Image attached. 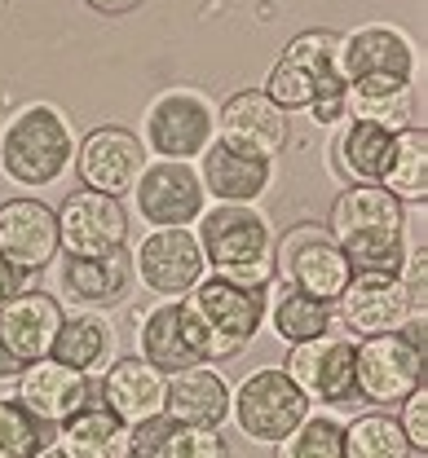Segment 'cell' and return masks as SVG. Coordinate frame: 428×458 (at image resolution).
Here are the masks:
<instances>
[{
	"label": "cell",
	"mask_w": 428,
	"mask_h": 458,
	"mask_svg": "<svg viewBox=\"0 0 428 458\" xmlns=\"http://www.w3.org/2000/svg\"><path fill=\"white\" fill-rule=\"evenodd\" d=\"M190 229L212 274L252 291H270V283H278V269H274L278 233L256 203H212Z\"/></svg>",
	"instance_id": "cell-1"
},
{
	"label": "cell",
	"mask_w": 428,
	"mask_h": 458,
	"mask_svg": "<svg viewBox=\"0 0 428 458\" xmlns=\"http://www.w3.org/2000/svg\"><path fill=\"white\" fill-rule=\"evenodd\" d=\"M75 168V137L54 102H31L0 128V176L18 190H49Z\"/></svg>",
	"instance_id": "cell-2"
},
{
	"label": "cell",
	"mask_w": 428,
	"mask_h": 458,
	"mask_svg": "<svg viewBox=\"0 0 428 458\" xmlns=\"http://www.w3.org/2000/svg\"><path fill=\"white\" fill-rule=\"evenodd\" d=\"M185 313L199 327L203 357L208 361H230L239 357L247 344L256 340L261 322H265V291L239 286L221 274H203L199 283L182 295Z\"/></svg>",
	"instance_id": "cell-3"
},
{
	"label": "cell",
	"mask_w": 428,
	"mask_h": 458,
	"mask_svg": "<svg viewBox=\"0 0 428 458\" xmlns=\"http://www.w3.org/2000/svg\"><path fill=\"white\" fill-rule=\"evenodd\" d=\"M336 54H340V36L301 31L270 66V80L261 93L283 111H309L318 102H345V75H340Z\"/></svg>",
	"instance_id": "cell-4"
},
{
	"label": "cell",
	"mask_w": 428,
	"mask_h": 458,
	"mask_svg": "<svg viewBox=\"0 0 428 458\" xmlns=\"http://www.w3.org/2000/svg\"><path fill=\"white\" fill-rule=\"evenodd\" d=\"M313 410V401L292 384L283 366H261L230 393V419L244 432V441L278 445L301 419Z\"/></svg>",
	"instance_id": "cell-5"
},
{
	"label": "cell",
	"mask_w": 428,
	"mask_h": 458,
	"mask_svg": "<svg viewBox=\"0 0 428 458\" xmlns=\"http://www.w3.org/2000/svg\"><path fill=\"white\" fill-rule=\"evenodd\" d=\"M141 146L155 159H199L217 141V106L194 89H164L141 114Z\"/></svg>",
	"instance_id": "cell-6"
},
{
	"label": "cell",
	"mask_w": 428,
	"mask_h": 458,
	"mask_svg": "<svg viewBox=\"0 0 428 458\" xmlns=\"http://www.w3.org/2000/svg\"><path fill=\"white\" fill-rule=\"evenodd\" d=\"M274 269L278 283L296 286L322 304H336L340 291L349 286L354 269L345 260V251L336 247L327 225H292L278 242H274Z\"/></svg>",
	"instance_id": "cell-7"
},
{
	"label": "cell",
	"mask_w": 428,
	"mask_h": 458,
	"mask_svg": "<svg viewBox=\"0 0 428 458\" xmlns=\"http://www.w3.org/2000/svg\"><path fill=\"white\" fill-rule=\"evenodd\" d=\"M424 388V352L398 335H367L354 357V397L367 405H402Z\"/></svg>",
	"instance_id": "cell-8"
},
{
	"label": "cell",
	"mask_w": 428,
	"mask_h": 458,
	"mask_svg": "<svg viewBox=\"0 0 428 458\" xmlns=\"http://www.w3.org/2000/svg\"><path fill=\"white\" fill-rule=\"evenodd\" d=\"M133 199L150 229H190L208 208L199 168L182 159H150L133 185Z\"/></svg>",
	"instance_id": "cell-9"
},
{
	"label": "cell",
	"mask_w": 428,
	"mask_h": 458,
	"mask_svg": "<svg viewBox=\"0 0 428 458\" xmlns=\"http://www.w3.org/2000/svg\"><path fill=\"white\" fill-rule=\"evenodd\" d=\"M150 164L141 137L124 123H102L93 128L80 146H75V176L84 190H98V194H111V199H124L133 194L141 168Z\"/></svg>",
	"instance_id": "cell-10"
},
{
	"label": "cell",
	"mask_w": 428,
	"mask_h": 458,
	"mask_svg": "<svg viewBox=\"0 0 428 458\" xmlns=\"http://www.w3.org/2000/svg\"><path fill=\"white\" fill-rule=\"evenodd\" d=\"M203 274H208V260L194 229H150L137 242L133 278L159 300H182Z\"/></svg>",
	"instance_id": "cell-11"
},
{
	"label": "cell",
	"mask_w": 428,
	"mask_h": 458,
	"mask_svg": "<svg viewBox=\"0 0 428 458\" xmlns=\"http://www.w3.org/2000/svg\"><path fill=\"white\" fill-rule=\"evenodd\" d=\"M354 357L358 340L354 335H318L309 344H292L283 370L292 375V384L318 405H340L354 397Z\"/></svg>",
	"instance_id": "cell-12"
},
{
	"label": "cell",
	"mask_w": 428,
	"mask_h": 458,
	"mask_svg": "<svg viewBox=\"0 0 428 458\" xmlns=\"http://www.w3.org/2000/svg\"><path fill=\"white\" fill-rule=\"evenodd\" d=\"M58 242L62 256H111L128 247V212L120 199L98 194V190H80L66 194L58 208Z\"/></svg>",
	"instance_id": "cell-13"
},
{
	"label": "cell",
	"mask_w": 428,
	"mask_h": 458,
	"mask_svg": "<svg viewBox=\"0 0 428 458\" xmlns=\"http://www.w3.org/2000/svg\"><path fill=\"white\" fill-rule=\"evenodd\" d=\"M217 141L252 159H278L287 146V111L274 106L261 89H239L217 106Z\"/></svg>",
	"instance_id": "cell-14"
},
{
	"label": "cell",
	"mask_w": 428,
	"mask_h": 458,
	"mask_svg": "<svg viewBox=\"0 0 428 458\" xmlns=\"http://www.w3.org/2000/svg\"><path fill=\"white\" fill-rule=\"evenodd\" d=\"M62 251L58 242V212L45 199H4L0 203V256L13 260L27 274H45Z\"/></svg>",
	"instance_id": "cell-15"
},
{
	"label": "cell",
	"mask_w": 428,
	"mask_h": 458,
	"mask_svg": "<svg viewBox=\"0 0 428 458\" xmlns=\"http://www.w3.org/2000/svg\"><path fill=\"white\" fill-rule=\"evenodd\" d=\"M336 309H340L345 331L363 335V340L367 335H398L415 318V309H411L407 291L398 283V274H354L349 286L340 291Z\"/></svg>",
	"instance_id": "cell-16"
},
{
	"label": "cell",
	"mask_w": 428,
	"mask_h": 458,
	"mask_svg": "<svg viewBox=\"0 0 428 458\" xmlns=\"http://www.w3.org/2000/svg\"><path fill=\"white\" fill-rule=\"evenodd\" d=\"M13 397L22 401L40 423L49 428H62L71 414H80L89 401L98 397V384L71 366H62L58 357H40V361H27L22 375L13 379Z\"/></svg>",
	"instance_id": "cell-17"
},
{
	"label": "cell",
	"mask_w": 428,
	"mask_h": 458,
	"mask_svg": "<svg viewBox=\"0 0 428 458\" xmlns=\"http://www.w3.org/2000/svg\"><path fill=\"white\" fill-rule=\"evenodd\" d=\"M137 357L150 361L155 370L164 375H177L190 370L203 357V340H199V327L194 318L185 313L182 300H159L146 318H141V331H137Z\"/></svg>",
	"instance_id": "cell-18"
},
{
	"label": "cell",
	"mask_w": 428,
	"mask_h": 458,
	"mask_svg": "<svg viewBox=\"0 0 428 458\" xmlns=\"http://www.w3.org/2000/svg\"><path fill=\"white\" fill-rule=\"evenodd\" d=\"M340 75L345 84L367 80V75H393V80H415V45L407 31L389 22H371L349 36H340Z\"/></svg>",
	"instance_id": "cell-19"
},
{
	"label": "cell",
	"mask_w": 428,
	"mask_h": 458,
	"mask_svg": "<svg viewBox=\"0 0 428 458\" xmlns=\"http://www.w3.org/2000/svg\"><path fill=\"white\" fill-rule=\"evenodd\" d=\"M62 318H66L62 300H54L40 286H31V291H22V295H13V300L0 304V340H4V348L22 366L27 361H40V357L54 352Z\"/></svg>",
	"instance_id": "cell-20"
},
{
	"label": "cell",
	"mask_w": 428,
	"mask_h": 458,
	"mask_svg": "<svg viewBox=\"0 0 428 458\" xmlns=\"http://www.w3.org/2000/svg\"><path fill=\"white\" fill-rule=\"evenodd\" d=\"M164 388H168V375L155 370L150 361H141L137 352L133 357H116L98 375L102 405L111 414H120L128 428L141 423V419H150V414H164Z\"/></svg>",
	"instance_id": "cell-21"
},
{
	"label": "cell",
	"mask_w": 428,
	"mask_h": 458,
	"mask_svg": "<svg viewBox=\"0 0 428 458\" xmlns=\"http://www.w3.org/2000/svg\"><path fill=\"white\" fill-rule=\"evenodd\" d=\"M164 414L185 428H221L230 419V384L212 370V361L177 370L164 388Z\"/></svg>",
	"instance_id": "cell-22"
},
{
	"label": "cell",
	"mask_w": 428,
	"mask_h": 458,
	"mask_svg": "<svg viewBox=\"0 0 428 458\" xmlns=\"http://www.w3.org/2000/svg\"><path fill=\"white\" fill-rule=\"evenodd\" d=\"M270 176H274L270 159L239 155L226 141H212L199 155V181H203V194L212 203H256L270 190Z\"/></svg>",
	"instance_id": "cell-23"
},
{
	"label": "cell",
	"mask_w": 428,
	"mask_h": 458,
	"mask_svg": "<svg viewBox=\"0 0 428 458\" xmlns=\"http://www.w3.org/2000/svg\"><path fill=\"white\" fill-rule=\"evenodd\" d=\"M62 286H66L71 300H80L93 313L116 309L128 295V286H133V256H128V247L111 251V256H66L62 260Z\"/></svg>",
	"instance_id": "cell-24"
},
{
	"label": "cell",
	"mask_w": 428,
	"mask_h": 458,
	"mask_svg": "<svg viewBox=\"0 0 428 458\" xmlns=\"http://www.w3.org/2000/svg\"><path fill=\"white\" fill-rule=\"evenodd\" d=\"M133 458H230L217 428H185L168 414H150L128 428Z\"/></svg>",
	"instance_id": "cell-25"
},
{
	"label": "cell",
	"mask_w": 428,
	"mask_h": 458,
	"mask_svg": "<svg viewBox=\"0 0 428 458\" xmlns=\"http://www.w3.org/2000/svg\"><path fill=\"white\" fill-rule=\"evenodd\" d=\"M116 340H120V335H116V327H111L102 313H93V309L66 313L49 357H58L62 366H71V370L98 379V375L116 361Z\"/></svg>",
	"instance_id": "cell-26"
},
{
	"label": "cell",
	"mask_w": 428,
	"mask_h": 458,
	"mask_svg": "<svg viewBox=\"0 0 428 458\" xmlns=\"http://www.w3.org/2000/svg\"><path fill=\"white\" fill-rule=\"evenodd\" d=\"M58 445L66 458H133L128 450V423L102 405V393L80 414H71L58 428Z\"/></svg>",
	"instance_id": "cell-27"
},
{
	"label": "cell",
	"mask_w": 428,
	"mask_h": 458,
	"mask_svg": "<svg viewBox=\"0 0 428 458\" xmlns=\"http://www.w3.org/2000/svg\"><path fill=\"white\" fill-rule=\"evenodd\" d=\"M336 172L354 185H380V176L389 168L393 155V132L367 123V119H345L340 137H336Z\"/></svg>",
	"instance_id": "cell-28"
},
{
	"label": "cell",
	"mask_w": 428,
	"mask_h": 458,
	"mask_svg": "<svg viewBox=\"0 0 428 458\" xmlns=\"http://www.w3.org/2000/svg\"><path fill=\"white\" fill-rule=\"evenodd\" d=\"M411 80H393V75H367V80H354L345 84V111L349 119H367L380 123L389 132L415 123L411 119Z\"/></svg>",
	"instance_id": "cell-29"
},
{
	"label": "cell",
	"mask_w": 428,
	"mask_h": 458,
	"mask_svg": "<svg viewBox=\"0 0 428 458\" xmlns=\"http://www.w3.org/2000/svg\"><path fill=\"white\" fill-rule=\"evenodd\" d=\"M265 318H270L274 335L283 344H309L331 331V304H322V300H313V295H305V291H296L287 283H270Z\"/></svg>",
	"instance_id": "cell-30"
},
{
	"label": "cell",
	"mask_w": 428,
	"mask_h": 458,
	"mask_svg": "<svg viewBox=\"0 0 428 458\" xmlns=\"http://www.w3.org/2000/svg\"><path fill=\"white\" fill-rule=\"evenodd\" d=\"M380 185L398 203H424L428 199V128L424 123H407V128L393 132V155H389V168L380 176Z\"/></svg>",
	"instance_id": "cell-31"
},
{
	"label": "cell",
	"mask_w": 428,
	"mask_h": 458,
	"mask_svg": "<svg viewBox=\"0 0 428 458\" xmlns=\"http://www.w3.org/2000/svg\"><path fill=\"white\" fill-rule=\"evenodd\" d=\"M345 458H411V445L393 414L367 410L345 423Z\"/></svg>",
	"instance_id": "cell-32"
},
{
	"label": "cell",
	"mask_w": 428,
	"mask_h": 458,
	"mask_svg": "<svg viewBox=\"0 0 428 458\" xmlns=\"http://www.w3.org/2000/svg\"><path fill=\"white\" fill-rule=\"evenodd\" d=\"M58 441V428L40 423L18 397H0V458H36Z\"/></svg>",
	"instance_id": "cell-33"
},
{
	"label": "cell",
	"mask_w": 428,
	"mask_h": 458,
	"mask_svg": "<svg viewBox=\"0 0 428 458\" xmlns=\"http://www.w3.org/2000/svg\"><path fill=\"white\" fill-rule=\"evenodd\" d=\"M274 458H345V423L331 414H313L305 419L274 445Z\"/></svg>",
	"instance_id": "cell-34"
},
{
	"label": "cell",
	"mask_w": 428,
	"mask_h": 458,
	"mask_svg": "<svg viewBox=\"0 0 428 458\" xmlns=\"http://www.w3.org/2000/svg\"><path fill=\"white\" fill-rule=\"evenodd\" d=\"M398 283L407 291L411 309L415 313H428V247H424V221H420V233L407 238V251H402V265H398Z\"/></svg>",
	"instance_id": "cell-35"
},
{
	"label": "cell",
	"mask_w": 428,
	"mask_h": 458,
	"mask_svg": "<svg viewBox=\"0 0 428 458\" xmlns=\"http://www.w3.org/2000/svg\"><path fill=\"white\" fill-rule=\"evenodd\" d=\"M398 428H402V437H407V445H411V454H428V384L424 388H415L411 397L398 405Z\"/></svg>",
	"instance_id": "cell-36"
},
{
	"label": "cell",
	"mask_w": 428,
	"mask_h": 458,
	"mask_svg": "<svg viewBox=\"0 0 428 458\" xmlns=\"http://www.w3.org/2000/svg\"><path fill=\"white\" fill-rule=\"evenodd\" d=\"M31 283H36V274H27V269H18L13 260L0 256V304L13 300V295H22V291H31Z\"/></svg>",
	"instance_id": "cell-37"
},
{
	"label": "cell",
	"mask_w": 428,
	"mask_h": 458,
	"mask_svg": "<svg viewBox=\"0 0 428 458\" xmlns=\"http://www.w3.org/2000/svg\"><path fill=\"white\" fill-rule=\"evenodd\" d=\"M93 13H107V18H120V13H133L141 0H84Z\"/></svg>",
	"instance_id": "cell-38"
},
{
	"label": "cell",
	"mask_w": 428,
	"mask_h": 458,
	"mask_svg": "<svg viewBox=\"0 0 428 458\" xmlns=\"http://www.w3.org/2000/svg\"><path fill=\"white\" fill-rule=\"evenodd\" d=\"M18 375H22V361L4 348V340H0V384H13Z\"/></svg>",
	"instance_id": "cell-39"
},
{
	"label": "cell",
	"mask_w": 428,
	"mask_h": 458,
	"mask_svg": "<svg viewBox=\"0 0 428 458\" xmlns=\"http://www.w3.org/2000/svg\"><path fill=\"white\" fill-rule=\"evenodd\" d=\"M36 458H66V454H62V445H58V441H54V445H45V450H40V454H36Z\"/></svg>",
	"instance_id": "cell-40"
},
{
	"label": "cell",
	"mask_w": 428,
	"mask_h": 458,
	"mask_svg": "<svg viewBox=\"0 0 428 458\" xmlns=\"http://www.w3.org/2000/svg\"><path fill=\"white\" fill-rule=\"evenodd\" d=\"M4 4H9V0H0V9H4Z\"/></svg>",
	"instance_id": "cell-41"
}]
</instances>
